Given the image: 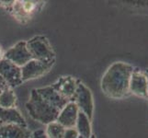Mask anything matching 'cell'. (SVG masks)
<instances>
[{"mask_svg": "<svg viewBox=\"0 0 148 138\" xmlns=\"http://www.w3.org/2000/svg\"><path fill=\"white\" fill-rule=\"evenodd\" d=\"M134 67L124 62H115L101 78V90L110 99L121 100L130 95L129 86Z\"/></svg>", "mask_w": 148, "mask_h": 138, "instance_id": "6da1fadb", "label": "cell"}, {"mask_svg": "<svg viewBox=\"0 0 148 138\" xmlns=\"http://www.w3.org/2000/svg\"><path fill=\"white\" fill-rule=\"evenodd\" d=\"M25 107L28 113L34 121L46 125L57 120L60 113V111L45 100L38 93L36 89H33L30 91L29 99L26 102Z\"/></svg>", "mask_w": 148, "mask_h": 138, "instance_id": "7a4b0ae2", "label": "cell"}, {"mask_svg": "<svg viewBox=\"0 0 148 138\" xmlns=\"http://www.w3.org/2000/svg\"><path fill=\"white\" fill-rule=\"evenodd\" d=\"M27 48L33 60L45 65H53L55 62V52L49 40L42 35H37L27 41Z\"/></svg>", "mask_w": 148, "mask_h": 138, "instance_id": "3957f363", "label": "cell"}, {"mask_svg": "<svg viewBox=\"0 0 148 138\" xmlns=\"http://www.w3.org/2000/svg\"><path fill=\"white\" fill-rule=\"evenodd\" d=\"M44 5L45 2L43 1L16 0V1H14L12 8L9 13L20 23H27L42 10Z\"/></svg>", "mask_w": 148, "mask_h": 138, "instance_id": "277c9868", "label": "cell"}, {"mask_svg": "<svg viewBox=\"0 0 148 138\" xmlns=\"http://www.w3.org/2000/svg\"><path fill=\"white\" fill-rule=\"evenodd\" d=\"M74 102L78 107L81 112H83L84 114L88 116L90 121L92 120L94 113L93 96L90 89L80 81L77 84V88H76Z\"/></svg>", "mask_w": 148, "mask_h": 138, "instance_id": "5b68a950", "label": "cell"}, {"mask_svg": "<svg viewBox=\"0 0 148 138\" xmlns=\"http://www.w3.org/2000/svg\"><path fill=\"white\" fill-rule=\"evenodd\" d=\"M0 78L11 89L23 83L21 68L5 58L0 61Z\"/></svg>", "mask_w": 148, "mask_h": 138, "instance_id": "8992f818", "label": "cell"}, {"mask_svg": "<svg viewBox=\"0 0 148 138\" xmlns=\"http://www.w3.org/2000/svg\"><path fill=\"white\" fill-rule=\"evenodd\" d=\"M4 58L19 66L20 68L30 60H32L25 41H20L13 45L11 48H9L7 52H5Z\"/></svg>", "mask_w": 148, "mask_h": 138, "instance_id": "52a82bcc", "label": "cell"}, {"mask_svg": "<svg viewBox=\"0 0 148 138\" xmlns=\"http://www.w3.org/2000/svg\"><path fill=\"white\" fill-rule=\"evenodd\" d=\"M78 82L79 81L73 76H61L57 81H55L52 87L64 99L68 100L69 101H74Z\"/></svg>", "mask_w": 148, "mask_h": 138, "instance_id": "ba28073f", "label": "cell"}, {"mask_svg": "<svg viewBox=\"0 0 148 138\" xmlns=\"http://www.w3.org/2000/svg\"><path fill=\"white\" fill-rule=\"evenodd\" d=\"M52 67L53 65H45L33 59L30 60L21 67L22 82L42 78L45 74H47Z\"/></svg>", "mask_w": 148, "mask_h": 138, "instance_id": "9c48e42d", "label": "cell"}, {"mask_svg": "<svg viewBox=\"0 0 148 138\" xmlns=\"http://www.w3.org/2000/svg\"><path fill=\"white\" fill-rule=\"evenodd\" d=\"M129 91L130 94L135 95L143 99H148L147 79L145 72L136 69L134 70L130 80Z\"/></svg>", "mask_w": 148, "mask_h": 138, "instance_id": "30bf717a", "label": "cell"}, {"mask_svg": "<svg viewBox=\"0 0 148 138\" xmlns=\"http://www.w3.org/2000/svg\"><path fill=\"white\" fill-rule=\"evenodd\" d=\"M79 109L74 101H70L61 110L56 122L64 128H75Z\"/></svg>", "mask_w": 148, "mask_h": 138, "instance_id": "8fae6325", "label": "cell"}, {"mask_svg": "<svg viewBox=\"0 0 148 138\" xmlns=\"http://www.w3.org/2000/svg\"><path fill=\"white\" fill-rule=\"evenodd\" d=\"M36 90L45 100H47L51 105H53L54 108L59 110L60 111L68 102H70L68 100L64 99V97L57 93L52 86L44 87V88H39L36 89Z\"/></svg>", "mask_w": 148, "mask_h": 138, "instance_id": "7c38bea8", "label": "cell"}, {"mask_svg": "<svg viewBox=\"0 0 148 138\" xmlns=\"http://www.w3.org/2000/svg\"><path fill=\"white\" fill-rule=\"evenodd\" d=\"M0 122L1 124H11L27 127V122L24 117L16 108H0Z\"/></svg>", "mask_w": 148, "mask_h": 138, "instance_id": "4fadbf2b", "label": "cell"}, {"mask_svg": "<svg viewBox=\"0 0 148 138\" xmlns=\"http://www.w3.org/2000/svg\"><path fill=\"white\" fill-rule=\"evenodd\" d=\"M32 133L28 127L11 124L0 125V138H32Z\"/></svg>", "mask_w": 148, "mask_h": 138, "instance_id": "5bb4252c", "label": "cell"}, {"mask_svg": "<svg viewBox=\"0 0 148 138\" xmlns=\"http://www.w3.org/2000/svg\"><path fill=\"white\" fill-rule=\"evenodd\" d=\"M75 129L77 131L79 136L83 138H89L92 135V128H91V121L88 117L79 111L77 120L75 124Z\"/></svg>", "mask_w": 148, "mask_h": 138, "instance_id": "9a60e30c", "label": "cell"}, {"mask_svg": "<svg viewBox=\"0 0 148 138\" xmlns=\"http://www.w3.org/2000/svg\"><path fill=\"white\" fill-rule=\"evenodd\" d=\"M17 106V96L13 89L7 87L0 94V108L11 109Z\"/></svg>", "mask_w": 148, "mask_h": 138, "instance_id": "2e32d148", "label": "cell"}, {"mask_svg": "<svg viewBox=\"0 0 148 138\" xmlns=\"http://www.w3.org/2000/svg\"><path fill=\"white\" fill-rule=\"evenodd\" d=\"M46 130H45V135L47 138H64L66 128L62 126L57 122H51L46 125Z\"/></svg>", "mask_w": 148, "mask_h": 138, "instance_id": "e0dca14e", "label": "cell"}, {"mask_svg": "<svg viewBox=\"0 0 148 138\" xmlns=\"http://www.w3.org/2000/svg\"><path fill=\"white\" fill-rule=\"evenodd\" d=\"M14 4V0L13 1H0V7H2L3 8H5L7 11H10L12 8V6Z\"/></svg>", "mask_w": 148, "mask_h": 138, "instance_id": "ac0fdd59", "label": "cell"}, {"mask_svg": "<svg viewBox=\"0 0 148 138\" xmlns=\"http://www.w3.org/2000/svg\"><path fill=\"white\" fill-rule=\"evenodd\" d=\"M43 134H44V131H43V130H38V131H36V132L32 133V138H39L40 135H43Z\"/></svg>", "mask_w": 148, "mask_h": 138, "instance_id": "d6986e66", "label": "cell"}, {"mask_svg": "<svg viewBox=\"0 0 148 138\" xmlns=\"http://www.w3.org/2000/svg\"><path fill=\"white\" fill-rule=\"evenodd\" d=\"M7 87H8V85H7L6 83H5V81H4L1 78H0V94L2 93L3 90H4L5 89H6Z\"/></svg>", "mask_w": 148, "mask_h": 138, "instance_id": "ffe728a7", "label": "cell"}, {"mask_svg": "<svg viewBox=\"0 0 148 138\" xmlns=\"http://www.w3.org/2000/svg\"><path fill=\"white\" fill-rule=\"evenodd\" d=\"M4 55H5V52H4V50L2 48V46L0 45V61L4 59Z\"/></svg>", "mask_w": 148, "mask_h": 138, "instance_id": "44dd1931", "label": "cell"}, {"mask_svg": "<svg viewBox=\"0 0 148 138\" xmlns=\"http://www.w3.org/2000/svg\"><path fill=\"white\" fill-rule=\"evenodd\" d=\"M145 74L146 76V79H147V90H148V69L145 71Z\"/></svg>", "mask_w": 148, "mask_h": 138, "instance_id": "7402d4cb", "label": "cell"}, {"mask_svg": "<svg viewBox=\"0 0 148 138\" xmlns=\"http://www.w3.org/2000/svg\"><path fill=\"white\" fill-rule=\"evenodd\" d=\"M39 138H47V137H46V135H45V133H44V134H43V135H40V136Z\"/></svg>", "mask_w": 148, "mask_h": 138, "instance_id": "603a6c76", "label": "cell"}, {"mask_svg": "<svg viewBox=\"0 0 148 138\" xmlns=\"http://www.w3.org/2000/svg\"><path fill=\"white\" fill-rule=\"evenodd\" d=\"M78 138H83V137H81V136H79ZM89 138H96V136H95L94 135H91V136H90Z\"/></svg>", "mask_w": 148, "mask_h": 138, "instance_id": "cb8c5ba5", "label": "cell"}, {"mask_svg": "<svg viewBox=\"0 0 148 138\" xmlns=\"http://www.w3.org/2000/svg\"><path fill=\"white\" fill-rule=\"evenodd\" d=\"M0 125H2V124H1V122H0Z\"/></svg>", "mask_w": 148, "mask_h": 138, "instance_id": "d4e9b609", "label": "cell"}]
</instances>
